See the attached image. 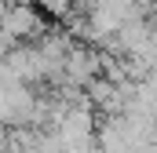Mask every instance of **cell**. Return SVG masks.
I'll return each mask as SVG.
<instances>
[{
	"instance_id": "6da1fadb",
	"label": "cell",
	"mask_w": 157,
	"mask_h": 153,
	"mask_svg": "<svg viewBox=\"0 0 157 153\" xmlns=\"http://www.w3.org/2000/svg\"><path fill=\"white\" fill-rule=\"evenodd\" d=\"M62 73L70 88H88L95 76H102V47H91L88 40H73L66 62H62Z\"/></svg>"
},
{
	"instance_id": "7a4b0ae2",
	"label": "cell",
	"mask_w": 157,
	"mask_h": 153,
	"mask_svg": "<svg viewBox=\"0 0 157 153\" xmlns=\"http://www.w3.org/2000/svg\"><path fill=\"white\" fill-rule=\"evenodd\" d=\"M0 29H4L7 37H15V40H37L40 33L48 29V22L40 18L37 4H11L7 15L0 18Z\"/></svg>"
}]
</instances>
